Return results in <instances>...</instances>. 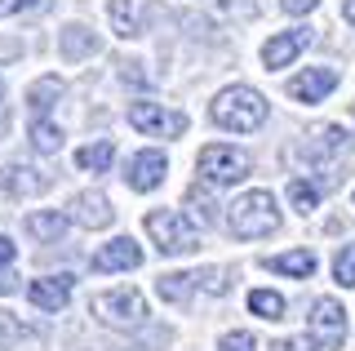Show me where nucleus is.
<instances>
[{
  "label": "nucleus",
  "instance_id": "72a5a7b5",
  "mask_svg": "<svg viewBox=\"0 0 355 351\" xmlns=\"http://www.w3.org/2000/svg\"><path fill=\"white\" fill-rule=\"evenodd\" d=\"M18 289V280L14 276H0V293H14Z\"/></svg>",
  "mask_w": 355,
  "mask_h": 351
},
{
  "label": "nucleus",
  "instance_id": "c756f323",
  "mask_svg": "<svg viewBox=\"0 0 355 351\" xmlns=\"http://www.w3.org/2000/svg\"><path fill=\"white\" fill-rule=\"evenodd\" d=\"M271 351H315L311 338H280V343H271Z\"/></svg>",
  "mask_w": 355,
  "mask_h": 351
},
{
  "label": "nucleus",
  "instance_id": "c9c22d12",
  "mask_svg": "<svg viewBox=\"0 0 355 351\" xmlns=\"http://www.w3.org/2000/svg\"><path fill=\"white\" fill-rule=\"evenodd\" d=\"M9 9H14V0H0V14H9Z\"/></svg>",
  "mask_w": 355,
  "mask_h": 351
},
{
  "label": "nucleus",
  "instance_id": "9b49d317",
  "mask_svg": "<svg viewBox=\"0 0 355 351\" xmlns=\"http://www.w3.org/2000/svg\"><path fill=\"white\" fill-rule=\"evenodd\" d=\"M338 80L342 76L333 67H306L288 80V98H297V103H324V98L338 89Z\"/></svg>",
  "mask_w": 355,
  "mask_h": 351
},
{
  "label": "nucleus",
  "instance_id": "423d86ee",
  "mask_svg": "<svg viewBox=\"0 0 355 351\" xmlns=\"http://www.w3.org/2000/svg\"><path fill=\"white\" fill-rule=\"evenodd\" d=\"M129 125L147 138H182L187 134V116L164 112L160 103H129Z\"/></svg>",
  "mask_w": 355,
  "mask_h": 351
},
{
  "label": "nucleus",
  "instance_id": "0eeeda50",
  "mask_svg": "<svg viewBox=\"0 0 355 351\" xmlns=\"http://www.w3.org/2000/svg\"><path fill=\"white\" fill-rule=\"evenodd\" d=\"M342 338H347V307L338 298H320L311 307V343L315 351H333L342 347Z\"/></svg>",
  "mask_w": 355,
  "mask_h": 351
},
{
  "label": "nucleus",
  "instance_id": "5701e85b",
  "mask_svg": "<svg viewBox=\"0 0 355 351\" xmlns=\"http://www.w3.org/2000/svg\"><path fill=\"white\" fill-rule=\"evenodd\" d=\"M288 200H293V209L306 218L311 209H320V187L306 182V178H293V182H288Z\"/></svg>",
  "mask_w": 355,
  "mask_h": 351
},
{
  "label": "nucleus",
  "instance_id": "4c0bfd02",
  "mask_svg": "<svg viewBox=\"0 0 355 351\" xmlns=\"http://www.w3.org/2000/svg\"><path fill=\"white\" fill-rule=\"evenodd\" d=\"M0 107H5V80H0Z\"/></svg>",
  "mask_w": 355,
  "mask_h": 351
},
{
  "label": "nucleus",
  "instance_id": "7ed1b4c3",
  "mask_svg": "<svg viewBox=\"0 0 355 351\" xmlns=\"http://www.w3.org/2000/svg\"><path fill=\"white\" fill-rule=\"evenodd\" d=\"M147 232H151L160 254H191V249L200 245L196 223L182 209H151L147 214Z\"/></svg>",
  "mask_w": 355,
  "mask_h": 351
},
{
  "label": "nucleus",
  "instance_id": "f257e3e1",
  "mask_svg": "<svg viewBox=\"0 0 355 351\" xmlns=\"http://www.w3.org/2000/svg\"><path fill=\"white\" fill-rule=\"evenodd\" d=\"M209 116H214V125H222V129L253 134V129H262V120H266V98L258 89H249V85H231V89H222L214 98Z\"/></svg>",
  "mask_w": 355,
  "mask_h": 351
},
{
  "label": "nucleus",
  "instance_id": "9d476101",
  "mask_svg": "<svg viewBox=\"0 0 355 351\" xmlns=\"http://www.w3.org/2000/svg\"><path fill=\"white\" fill-rule=\"evenodd\" d=\"M164 173H169L164 151H138V156H129V164H125L129 191H155V187L164 182Z\"/></svg>",
  "mask_w": 355,
  "mask_h": 351
},
{
  "label": "nucleus",
  "instance_id": "6ab92c4d",
  "mask_svg": "<svg viewBox=\"0 0 355 351\" xmlns=\"http://www.w3.org/2000/svg\"><path fill=\"white\" fill-rule=\"evenodd\" d=\"M111 160H116V147H111V138H98V142H89V147L76 151V164H80V169H89V173H107Z\"/></svg>",
  "mask_w": 355,
  "mask_h": 351
},
{
  "label": "nucleus",
  "instance_id": "a211bd4d",
  "mask_svg": "<svg viewBox=\"0 0 355 351\" xmlns=\"http://www.w3.org/2000/svg\"><path fill=\"white\" fill-rule=\"evenodd\" d=\"M58 98H62V80H58V76H40V80L27 89V107H31V116L44 120V112H49Z\"/></svg>",
  "mask_w": 355,
  "mask_h": 351
},
{
  "label": "nucleus",
  "instance_id": "2eb2a0df",
  "mask_svg": "<svg viewBox=\"0 0 355 351\" xmlns=\"http://www.w3.org/2000/svg\"><path fill=\"white\" fill-rule=\"evenodd\" d=\"M266 271H275V276H297V280H311L320 267V258L311 254V249H288V254H275L262 262Z\"/></svg>",
  "mask_w": 355,
  "mask_h": 351
},
{
  "label": "nucleus",
  "instance_id": "dca6fc26",
  "mask_svg": "<svg viewBox=\"0 0 355 351\" xmlns=\"http://www.w3.org/2000/svg\"><path fill=\"white\" fill-rule=\"evenodd\" d=\"M58 53H62L67 62H85V58H94V53H98V36L89 27L71 23V27L58 31Z\"/></svg>",
  "mask_w": 355,
  "mask_h": 351
},
{
  "label": "nucleus",
  "instance_id": "39448f33",
  "mask_svg": "<svg viewBox=\"0 0 355 351\" xmlns=\"http://www.w3.org/2000/svg\"><path fill=\"white\" fill-rule=\"evenodd\" d=\"M89 311L98 316L103 325H116V329H133L147 320V302H142L138 289H111V293H98L89 302Z\"/></svg>",
  "mask_w": 355,
  "mask_h": 351
},
{
  "label": "nucleus",
  "instance_id": "4be33fe9",
  "mask_svg": "<svg viewBox=\"0 0 355 351\" xmlns=\"http://www.w3.org/2000/svg\"><path fill=\"white\" fill-rule=\"evenodd\" d=\"M155 293H160L164 302H187V293H191V276H187V271H169V276L155 280Z\"/></svg>",
  "mask_w": 355,
  "mask_h": 351
},
{
  "label": "nucleus",
  "instance_id": "b1692460",
  "mask_svg": "<svg viewBox=\"0 0 355 351\" xmlns=\"http://www.w3.org/2000/svg\"><path fill=\"white\" fill-rule=\"evenodd\" d=\"M111 23H116V36H138V18H133V0H111Z\"/></svg>",
  "mask_w": 355,
  "mask_h": 351
},
{
  "label": "nucleus",
  "instance_id": "473e14b6",
  "mask_svg": "<svg viewBox=\"0 0 355 351\" xmlns=\"http://www.w3.org/2000/svg\"><path fill=\"white\" fill-rule=\"evenodd\" d=\"M342 18H347V23L355 27V0H342Z\"/></svg>",
  "mask_w": 355,
  "mask_h": 351
},
{
  "label": "nucleus",
  "instance_id": "4468645a",
  "mask_svg": "<svg viewBox=\"0 0 355 351\" xmlns=\"http://www.w3.org/2000/svg\"><path fill=\"white\" fill-rule=\"evenodd\" d=\"M71 276H44V280H31L27 284V298L31 307H40V311H62L67 298H71Z\"/></svg>",
  "mask_w": 355,
  "mask_h": 351
},
{
  "label": "nucleus",
  "instance_id": "aec40b11",
  "mask_svg": "<svg viewBox=\"0 0 355 351\" xmlns=\"http://www.w3.org/2000/svg\"><path fill=\"white\" fill-rule=\"evenodd\" d=\"M31 147H36L40 156L62 151V129L53 125V120H31Z\"/></svg>",
  "mask_w": 355,
  "mask_h": 351
},
{
  "label": "nucleus",
  "instance_id": "cd10ccee",
  "mask_svg": "<svg viewBox=\"0 0 355 351\" xmlns=\"http://www.w3.org/2000/svg\"><path fill=\"white\" fill-rule=\"evenodd\" d=\"M22 338H27L22 320H14V311H0V343H22Z\"/></svg>",
  "mask_w": 355,
  "mask_h": 351
},
{
  "label": "nucleus",
  "instance_id": "c85d7f7f",
  "mask_svg": "<svg viewBox=\"0 0 355 351\" xmlns=\"http://www.w3.org/2000/svg\"><path fill=\"white\" fill-rule=\"evenodd\" d=\"M191 284H205L209 293H222V289H227V280H222V271H218V267H205L200 276H191Z\"/></svg>",
  "mask_w": 355,
  "mask_h": 351
},
{
  "label": "nucleus",
  "instance_id": "7c9ffc66",
  "mask_svg": "<svg viewBox=\"0 0 355 351\" xmlns=\"http://www.w3.org/2000/svg\"><path fill=\"white\" fill-rule=\"evenodd\" d=\"M315 5H320V0H280V9H284V14H311Z\"/></svg>",
  "mask_w": 355,
  "mask_h": 351
},
{
  "label": "nucleus",
  "instance_id": "e433bc0d",
  "mask_svg": "<svg viewBox=\"0 0 355 351\" xmlns=\"http://www.w3.org/2000/svg\"><path fill=\"white\" fill-rule=\"evenodd\" d=\"M5 129H9V116H5V112H0V134H5Z\"/></svg>",
  "mask_w": 355,
  "mask_h": 351
},
{
  "label": "nucleus",
  "instance_id": "412c9836",
  "mask_svg": "<svg viewBox=\"0 0 355 351\" xmlns=\"http://www.w3.org/2000/svg\"><path fill=\"white\" fill-rule=\"evenodd\" d=\"M249 311L262 316V320H280V316H284V298L271 293V289H253L249 293Z\"/></svg>",
  "mask_w": 355,
  "mask_h": 351
},
{
  "label": "nucleus",
  "instance_id": "a878e982",
  "mask_svg": "<svg viewBox=\"0 0 355 351\" xmlns=\"http://www.w3.org/2000/svg\"><path fill=\"white\" fill-rule=\"evenodd\" d=\"M9 173H14V178H9L14 191H44L49 187V178H44L40 169H9Z\"/></svg>",
  "mask_w": 355,
  "mask_h": 351
},
{
  "label": "nucleus",
  "instance_id": "f8f14e48",
  "mask_svg": "<svg viewBox=\"0 0 355 351\" xmlns=\"http://www.w3.org/2000/svg\"><path fill=\"white\" fill-rule=\"evenodd\" d=\"M89 262H94V271H133V267H142V249H138L133 236H116V240H107Z\"/></svg>",
  "mask_w": 355,
  "mask_h": 351
},
{
  "label": "nucleus",
  "instance_id": "f704fd0d",
  "mask_svg": "<svg viewBox=\"0 0 355 351\" xmlns=\"http://www.w3.org/2000/svg\"><path fill=\"white\" fill-rule=\"evenodd\" d=\"M40 0H14V9H36Z\"/></svg>",
  "mask_w": 355,
  "mask_h": 351
},
{
  "label": "nucleus",
  "instance_id": "1a4fd4ad",
  "mask_svg": "<svg viewBox=\"0 0 355 351\" xmlns=\"http://www.w3.org/2000/svg\"><path fill=\"white\" fill-rule=\"evenodd\" d=\"M311 45V27H288V31H275L271 40L262 45V62H266V71H280L288 67V62L297 58Z\"/></svg>",
  "mask_w": 355,
  "mask_h": 351
},
{
  "label": "nucleus",
  "instance_id": "f3484780",
  "mask_svg": "<svg viewBox=\"0 0 355 351\" xmlns=\"http://www.w3.org/2000/svg\"><path fill=\"white\" fill-rule=\"evenodd\" d=\"M27 236L31 240H40V245H53V240H62L67 236V218L58 209H36V214H27Z\"/></svg>",
  "mask_w": 355,
  "mask_h": 351
},
{
  "label": "nucleus",
  "instance_id": "2f4dec72",
  "mask_svg": "<svg viewBox=\"0 0 355 351\" xmlns=\"http://www.w3.org/2000/svg\"><path fill=\"white\" fill-rule=\"evenodd\" d=\"M14 258H18V245H14L9 236H0V267H9Z\"/></svg>",
  "mask_w": 355,
  "mask_h": 351
},
{
  "label": "nucleus",
  "instance_id": "ddd939ff",
  "mask_svg": "<svg viewBox=\"0 0 355 351\" xmlns=\"http://www.w3.org/2000/svg\"><path fill=\"white\" fill-rule=\"evenodd\" d=\"M71 218L80 227H89V232H103V227L116 223V209H111V200L103 191H80V196H71Z\"/></svg>",
  "mask_w": 355,
  "mask_h": 351
},
{
  "label": "nucleus",
  "instance_id": "6e6552de",
  "mask_svg": "<svg viewBox=\"0 0 355 351\" xmlns=\"http://www.w3.org/2000/svg\"><path fill=\"white\" fill-rule=\"evenodd\" d=\"M351 147H355V138L342 125H324L302 142V156H306V164H333V160L351 156Z\"/></svg>",
  "mask_w": 355,
  "mask_h": 351
},
{
  "label": "nucleus",
  "instance_id": "f03ea898",
  "mask_svg": "<svg viewBox=\"0 0 355 351\" xmlns=\"http://www.w3.org/2000/svg\"><path fill=\"white\" fill-rule=\"evenodd\" d=\"M227 227L236 240H262L280 227V205L271 191H244L227 214Z\"/></svg>",
  "mask_w": 355,
  "mask_h": 351
},
{
  "label": "nucleus",
  "instance_id": "58836bf2",
  "mask_svg": "<svg viewBox=\"0 0 355 351\" xmlns=\"http://www.w3.org/2000/svg\"><path fill=\"white\" fill-rule=\"evenodd\" d=\"M351 112H355V107H351Z\"/></svg>",
  "mask_w": 355,
  "mask_h": 351
},
{
  "label": "nucleus",
  "instance_id": "bb28decb",
  "mask_svg": "<svg viewBox=\"0 0 355 351\" xmlns=\"http://www.w3.org/2000/svg\"><path fill=\"white\" fill-rule=\"evenodd\" d=\"M218 351H258V338H253L249 329H236V334H227L218 343Z\"/></svg>",
  "mask_w": 355,
  "mask_h": 351
},
{
  "label": "nucleus",
  "instance_id": "20e7f679",
  "mask_svg": "<svg viewBox=\"0 0 355 351\" xmlns=\"http://www.w3.org/2000/svg\"><path fill=\"white\" fill-rule=\"evenodd\" d=\"M196 169H200V178H205L209 187H236V182L249 178V156L236 151V147L214 142V147H200Z\"/></svg>",
  "mask_w": 355,
  "mask_h": 351
},
{
  "label": "nucleus",
  "instance_id": "393cba45",
  "mask_svg": "<svg viewBox=\"0 0 355 351\" xmlns=\"http://www.w3.org/2000/svg\"><path fill=\"white\" fill-rule=\"evenodd\" d=\"M333 276H338V284L355 289V245H342L338 249V258H333Z\"/></svg>",
  "mask_w": 355,
  "mask_h": 351
}]
</instances>
